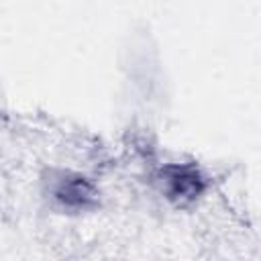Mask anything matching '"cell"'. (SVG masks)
I'll list each match as a JSON object with an SVG mask.
<instances>
[{
  "label": "cell",
  "instance_id": "1",
  "mask_svg": "<svg viewBox=\"0 0 261 261\" xmlns=\"http://www.w3.org/2000/svg\"><path fill=\"white\" fill-rule=\"evenodd\" d=\"M165 192L171 200L186 204L200 196L204 190V177L196 167L190 165H171L165 169Z\"/></svg>",
  "mask_w": 261,
  "mask_h": 261
},
{
  "label": "cell",
  "instance_id": "2",
  "mask_svg": "<svg viewBox=\"0 0 261 261\" xmlns=\"http://www.w3.org/2000/svg\"><path fill=\"white\" fill-rule=\"evenodd\" d=\"M55 196L67 208H88L96 200V192H94L92 184L80 175L59 179V184L55 188Z\"/></svg>",
  "mask_w": 261,
  "mask_h": 261
}]
</instances>
